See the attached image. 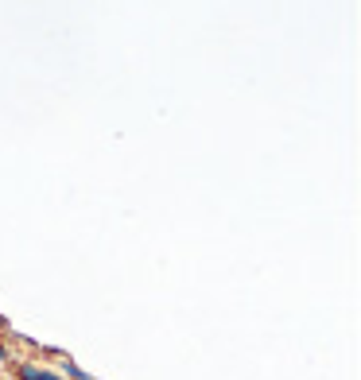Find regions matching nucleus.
<instances>
[{"label": "nucleus", "instance_id": "nucleus-1", "mask_svg": "<svg viewBox=\"0 0 361 380\" xmlns=\"http://www.w3.org/2000/svg\"><path fill=\"white\" fill-rule=\"evenodd\" d=\"M20 380H62V377L55 369H39V365H28V361H24V365H20Z\"/></svg>", "mask_w": 361, "mask_h": 380}, {"label": "nucleus", "instance_id": "nucleus-2", "mask_svg": "<svg viewBox=\"0 0 361 380\" xmlns=\"http://www.w3.org/2000/svg\"><path fill=\"white\" fill-rule=\"evenodd\" d=\"M59 365H62V372H67L62 380H94L89 372H82V369H78V365H74L70 357H59Z\"/></svg>", "mask_w": 361, "mask_h": 380}, {"label": "nucleus", "instance_id": "nucleus-3", "mask_svg": "<svg viewBox=\"0 0 361 380\" xmlns=\"http://www.w3.org/2000/svg\"><path fill=\"white\" fill-rule=\"evenodd\" d=\"M0 330H8V322H4V314H0Z\"/></svg>", "mask_w": 361, "mask_h": 380}]
</instances>
